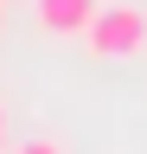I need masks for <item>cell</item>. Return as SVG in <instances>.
I'll return each instance as SVG.
<instances>
[{
    "mask_svg": "<svg viewBox=\"0 0 147 154\" xmlns=\"http://www.w3.org/2000/svg\"><path fill=\"white\" fill-rule=\"evenodd\" d=\"M83 45L96 51V58H141L147 51V13L128 7V0H109V7L90 19Z\"/></svg>",
    "mask_w": 147,
    "mask_h": 154,
    "instance_id": "cell-1",
    "label": "cell"
},
{
    "mask_svg": "<svg viewBox=\"0 0 147 154\" xmlns=\"http://www.w3.org/2000/svg\"><path fill=\"white\" fill-rule=\"evenodd\" d=\"M96 13H102V0H32V19L58 38H83Z\"/></svg>",
    "mask_w": 147,
    "mask_h": 154,
    "instance_id": "cell-2",
    "label": "cell"
},
{
    "mask_svg": "<svg viewBox=\"0 0 147 154\" xmlns=\"http://www.w3.org/2000/svg\"><path fill=\"white\" fill-rule=\"evenodd\" d=\"M13 154H64V141H45V135H32V141H19Z\"/></svg>",
    "mask_w": 147,
    "mask_h": 154,
    "instance_id": "cell-3",
    "label": "cell"
},
{
    "mask_svg": "<svg viewBox=\"0 0 147 154\" xmlns=\"http://www.w3.org/2000/svg\"><path fill=\"white\" fill-rule=\"evenodd\" d=\"M0 154H7V109H0Z\"/></svg>",
    "mask_w": 147,
    "mask_h": 154,
    "instance_id": "cell-4",
    "label": "cell"
},
{
    "mask_svg": "<svg viewBox=\"0 0 147 154\" xmlns=\"http://www.w3.org/2000/svg\"><path fill=\"white\" fill-rule=\"evenodd\" d=\"M0 13H7V0H0Z\"/></svg>",
    "mask_w": 147,
    "mask_h": 154,
    "instance_id": "cell-5",
    "label": "cell"
}]
</instances>
